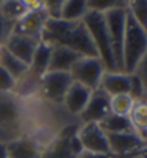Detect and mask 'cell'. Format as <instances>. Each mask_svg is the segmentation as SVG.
Masks as SVG:
<instances>
[{
	"instance_id": "obj_1",
	"label": "cell",
	"mask_w": 147,
	"mask_h": 158,
	"mask_svg": "<svg viewBox=\"0 0 147 158\" xmlns=\"http://www.w3.org/2000/svg\"><path fill=\"white\" fill-rule=\"evenodd\" d=\"M81 22L86 26L90 37H92L93 43L96 46V50L99 53V59L104 64L106 71H117L113 50H111L110 37H109V30H107L106 20H104V15L102 11L89 9V11L86 13V16L83 17Z\"/></svg>"
},
{
	"instance_id": "obj_2",
	"label": "cell",
	"mask_w": 147,
	"mask_h": 158,
	"mask_svg": "<svg viewBox=\"0 0 147 158\" xmlns=\"http://www.w3.org/2000/svg\"><path fill=\"white\" fill-rule=\"evenodd\" d=\"M147 53V31L139 26L127 11L123 41V73L133 74L137 64Z\"/></svg>"
},
{
	"instance_id": "obj_3",
	"label": "cell",
	"mask_w": 147,
	"mask_h": 158,
	"mask_svg": "<svg viewBox=\"0 0 147 158\" xmlns=\"http://www.w3.org/2000/svg\"><path fill=\"white\" fill-rule=\"evenodd\" d=\"M103 15L109 30L116 69L117 71H123V41H124L126 19H127V3H119L117 6L106 10Z\"/></svg>"
},
{
	"instance_id": "obj_4",
	"label": "cell",
	"mask_w": 147,
	"mask_h": 158,
	"mask_svg": "<svg viewBox=\"0 0 147 158\" xmlns=\"http://www.w3.org/2000/svg\"><path fill=\"white\" fill-rule=\"evenodd\" d=\"M104 73L106 69L99 57H80L69 71L74 83L84 85L92 91L99 88Z\"/></svg>"
},
{
	"instance_id": "obj_5",
	"label": "cell",
	"mask_w": 147,
	"mask_h": 158,
	"mask_svg": "<svg viewBox=\"0 0 147 158\" xmlns=\"http://www.w3.org/2000/svg\"><path fill=\"white\" fill-rule=\"evenodd\" d=\"M60 46H64V47L73 50L81 57H99L96 46L83 22L74 23L71 29L64 36Z\"/></svg>"
},
{
	"instance_id": "obj_6",
	"label": "cell",
	"mask_w": 147,
	"mask_h": 158,
	"mask_svg": "<svg viewBox=\"0 0 147 158\" xmlns=\"http://www.w3.org/2000/svg\"><path fill=\"white\" fill-rule=\"evenodd\" d=\"M77 138L80 140L84 152L107 154L110 152L107 134L96 123H84L77 130Z\"/></svg>"
},
{
	"instance_id": "obj_7",
	"label": "cell",
	"mask_w": 147,
	"mask_h": 158,
	"mask_svg": "<svg viewBox=\"0 0 147 158\" xmlns=\"http://www.w3.org/2000/svg\"><path fill=\"white\" fill-rule=\"evenodd\" d=\"M71 83H73V80H71L69 73L47 71L40 78L39 88L47 100H50L56 104H62Z\"/></svg>"
},
{
	"instance_id": "obj_8",
	"label": "cell",
	"mask_w": 147,
	"mask_h": 158,
	"mask_svg": "<svg viewBox=\"0 0 147 158\" xmlns=\"http://www.w3.org/2000/svg\"><path fill=\"white\" fill-rule=\"evenodd\" d=\"M47 13L44 10V4L41 9L37 10H29L24 16L19 19L17 22L13 24L11 33L20 34V36L32 37L40 41V34L46 20H47Z\"/></svg>"
},
{
	"instance_id": "obj_9",
	"label": "cell",
	"mask_w": 147,
	"mask_h": 158,
	"mask_svg": "<svg viewBox=\"0 0 147 158\" xmlns=\"http://www.w3.org/2000/svg\"><path fill=\"white\" fill-rule=\"evenodd\" d=\"M111 114L110 111V97L107 96L103 90H94L92 91V96L89 100L87 106L83 110L79 117L80 120L84 123H96V124H100L106 117Z\"/></svg>"
},
{
	"instance_id": "obj_10",
	"label": "cell",
	"mask_w": 147,
	"mask_h": 158,
	"mask_svg": "<svg viewBox=\"0 0 147 158\" xmlns=\"http://www.w3.org/2000/svg\"><path fill=\"white\" fill-rule=\"evenodd\" d=\"M40 41L32 37L20 36L16 33H10L7 36V39L3 41V46L10 54H13L16 59H19L20 61H23L26 66H30L32 59L34 56L37 46Z\"/></svg>"
},
{
	"instance_id": "obj_11",
	"label": "cell",
	"mask_w": 147,
	"mask_h": 158,
	"mask_svg": "<svg viewBox=\"0 0 147 158\" xmlns=\"http://www.w3.org/2000/svg\"><path fill=\"white\" fill-rule=\"evenodd\" d=\"M109 148L111 154L130 155L139 154V151L146 147L147 143L137 132H119V134H107Z\"/></svg>"
},
{
	"instance_id": "obj_12",
	"label": "cell",
	"mask_w": 147,
	"mask_h": 158,
	"mask_svg": "<svg viewBox=\"0 0 147 158\" xmlns=\"http://www.w3.org/2000/svg\"><path fill=\"white\" fill-rule=\"evenodd\" d=\"M90 96H92V90H89L87 87L73 81L70 88L67 90L62 104L70 114L80 115L83 113V110L86 108V106H87Z\"/></svg>"
},
{
	"instance_id": "obj_13",
	"label": "cell",
	"mask_w": 147,
	"mask_h": 158,
	"mask_svg": "<svg viewBox=\"0 0 147 158\" xmlns=\"http://www.w3.org/2000/svg\"><path fill=\"white\" fill-rule=\"evenodd\" d=\"M109 97L129 94L130 90V74L123 71H106L99 85Z\"/></svg>"
},
{
	"instance_id": "obj_14",
	"label": "cell",
	"mask_w": 147,
	"mask_h": 158,
	"mask_svg": "<svg viewBox=\"0 0 147 158\" xmlns=\"http://www.w3.org/2000/svg\"><path fill=\"white\" fill-rule=\"evenodd\" d=\"M76 52L64 47V46H54L52 48L50 63H49L47 71H59V73H69L74 63L80 59Z\"/></svg>"
},
{
	"instance_id": "obj_15",
	"label": "cell",
	"mask_w": 147,
	"mask_h": 158,
	"mask_svg": "<svg viewBox=\"0 0 147 158\" xmlns=\"http://www.w3.org/2000/svg\"><path fill=\"white\" fill-rule=\"evenodd\" d=\"M9 158H41L40 145L29 138H15L6 143Z\"/></svg>"
},
{
	"instance_id": "obj_16",
	"label": "cell",
	"mask_w": 147,
	"mask_h": 158,
	"mask_svg": "<svg viewBox=\"0 0 147 158\" xmlns=\"http://www.w3.org/2000/svg\"><path fill=\"white\" fill-rule=\"evenodd\" d=\"M52 46L40 41L37 46L34 56L32 59V63L29 66V74L36 80H40L49 70V63H50V56H52Z\"/></svg>"
},
{
	"instance_id": "obj_17",
	"label": "cell",
	"mask_w": 147,
	"mask_h": 158,
	"mask_svg": "<svg viewBox=\"0 0 147 158\" xmlns=\"http://www.w3.org/2000/svg\"><path fill=\"white\" fill-rule=\"evenodd\" d=\"M79 128L73 130V131H63V134H60L46 150L43 151L41 158H79L77 155L73 154V151L70 150L69 140L70 137L76 134Z\"/></svg>"
},
{
	"instance_id": "obj_18",
	"label": "cell",
	"mask_w": 147,
	"mask_h": 158,
	"mask_svg": "<svg viewBox=\"0 0 147 158\" xmlns=\"http://www.w3.org/2000/svg\"><path fill=\"white\" fill-rule=\"evenodd\" d=\"M0 67H3L16 81L22 80L29 73V66H26L23 61L10 54L3 46L0 47Z\"/></svg>"
},
{
	"instance_id": "obj_19",
	"label": "cell",
	"mask_w": 147,
	"mask_h": 158,
	"mask_svg": "<svg viewBox=\"0 0 147 158\" xmlns=\"http://www.w3.org/2000/svg\"><path fill=\"white\" fill-rule=\"evenodd\" d=\"M134 131L147 143V100L134 101L129 114Z\"/></svg>"
},
{
	"instance_id": "obj_20",
	"label": "cell",
	"mask_w": 147,
	"mask_h": 158,
	"mask_svg": "<svg viewBox=\"0 0 147 158\" xmlns=\"http://www.w3.org/2000/svg\"><path fill=\"white\" fill-rule=\"evenodd\" d=\"M100 128L106 134H119V132H136L129 117L110 114L100 123Z\"/></svg>"
},
{
	"instance_id": "obj_21",
	"label": "cell",
	"mask_w": 147,
	"mask_h": 158,
	"mask_svg": "<svg viewBox=\"0 0 147 158\" xmlns=\"http://www.w3.org/2000/svg\"><path fill=\"white\" fill-rule=\"evenodd\" d=\"M87 11H89L87 2L66 0V2H63L60 19H62V20H66V22H81Z\"/></svg>"
},
{
	"instance_id": "obj_22",
	"label": "cell",
	"mask_w": 147,
	"mask_h": 158,
	"mask_svg": "<svg viewBox=\"0 0 147 158\" xmlns=\"http://www.w3.org/2000/svg\"><path fill=\"white\" fill-rule=\"evenodd\" d=\"M29 11L26 2H17V0H10V2H2L0 3V13L7 22L15 24L19 19L24 16Z\"/></svg>"
},
{
	"instance_id": "obj_23",
	"label": "cell",
	"mask_w": 147,
	"mask_h": 158,
	"mask_svg": "<svg viewBox=\"0 0 147 158\" xmlns=\"http://www.w3.org/2000/svg\"><path fill=\"white\" fill-rule=\"evenodd\" d=\"M134 100L129 94H120V96L110 97V111L111 114L121 115V117H129Z\"/></svg>"
},
{
	"instance_id": "obj_24",
	"label": "cell",
	"mask_w": 147,
	"mask_h": 158,
	"mask_svg": "<svg viewBox=\"0 0 147 158\" xmlns=\"http://www.w3.org/2000/svg\"><path fill=\"white\" fill-rule=\"evenodd\" d=\"M127 11L136 23L147 31V0H134L127 2Z\"/></svg>"
},
{
	"instance_id": "obj_25",
	"label": "cell",
	"mask_w": 147,
	"mask_h": 158,
	"mask_svg": "<svg viewBox=\"0 0 147 158\" xmlns=\"http://www.w3.org/2000/svg\"><path fill=\"white\" fill-rule=\"evenodd\" d=\"M129 96L132 97L134 101H139V100H147V96L144 93V88L140 83V80L134 76V74H130V90H129Z\"/></svg>"
},
{
	"instance_id": "obj_26",
	"label": "cell",
	"mask_w": 147,
	"mask_h": 158,
	"mask_svg": "<svg viewBox=\"0 0 147 158\" xmlns=\"http://www.w3.org/2000/svg\"><path fill=\"white\" fill-rule=\"evenodd\" d=\"M16 85H17V81L11 77L3 67H0V93L9 94L15 90Z\"/></svg>"
},
{
	"instance_id": "obj_27",
	"label": "cell",
	"mask_w": 147,
	"mask_h": 158,
	"mask_svg": "<svg viewBox=\"0 0 147 158\" xmlns=\"http://www.w3.org/2000/svg\"><path fill=\"white\" fill-rule=\"evenodd\" d=\"M133 74L140 80V83H141V85L144 88V93H146V96H147V53L144 54L141 61L137 64L136 70L133 71Z\"/></svg>"
},
{
	"instance_id": "obj_28",
	"label": "cell",
	"mask_w": 147,
	"mask_h": 158,
	"mask_svg": "<svg viewBox=\"0 0 147 158\" xmlns=\"http://www.w3.org/2000/svg\"><path fill=\"white\" fill-rule=\"evenodd\" d=\"M44 4V10L47 13L49 19H60L62 16V7H63V2H43Z\"/></svg>"
},
{
	"instance_id": "obj_29",
	"label": "cell",
	"mask_w": 147,
	"mask_h": 158,
	"mask_svg": "<svg viewBox=\"0 0 147 158\" xmlns=\"http://www.w3.org/2000/svg\"><path fill=\"white\" fill-rule=\"evenodd\" d=\"M11 29H13V24L7 22L0 13V44H3V41L7 39V36L11 33Z\"/></svg>"
},
{
	"instance_id": "obj_30",
	"label": "cell",
	"mask_w": 147,
	"mask_h": 158,
	"mask_svg": "<svg viewBox=\"0 0 147 158\" xmlns=\"http://www.w3.org/2000/svg\"><path fill=\"white\" fill-rule=\"evenodd\" d=\"M134 155L139 154H130V155H116L111 154V152H107V154H92V152H83L79 158H132Z\"/></svg>"
},
{
	"instance_id": "obj_31",
	"label": "cell",
	"mask_w": 147,
	"mask_h": 158,
	"mask_svg": "<svg viewBox=\"0 0 147 158\" xmlns=\"http://www.w3.org/2000/svg\"><path fill=\"white\" fill-rule=\"evenodd\" d=\"M0 158H9L7 157V148H6V143H0Z\"/></svg>"
},
{
	"instance_id": "obj_32",
	"label": "cell",
	"mask_w": 147,
	"mask_h": 158,
	"mask_svg": "<svg viewBox=\"0 0 147 158\" xmlns=\"http://www.w3.org/2000/svg\"><path fill=\"white\" fill-rule=\"evenodd\" d=\"M139 155H141L143 158H147V145H146V147H143L141 150L139 151Z\"/></svg>"
},
{
	"instance_id": "obj_33",
	"label": "cell",
	"mask_w": 147,
	"mask_h": 158,
	"mask_svg": "<svg viewBox=\"0 0 147 158\" xmlns=\"http://www.w3.org/2000/svg\"><path fill=\"white\" fill-rule=\"evenodd\" d=\"M0 47H2V44H0Z\"/></svg>"
}]
</instances>
